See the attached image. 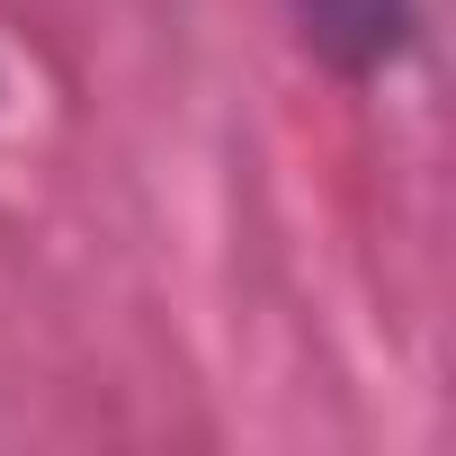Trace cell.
Wrapping results in <instances>:
<instances>
[{
  "instance_id": "6da1fadb",
  "label": "cell",
  "mask_w": 456,
  "mask_h": 456,
  "mask_svg": "<svg viewBox=\"0 0 456 456\" xmlns=\"http://www.w3.org/2000/svg\"><path fill=\"white\" fill-rule=\"evenodd\" d=\"M305 54L340 81H385L420 45V0H287Z\"/></svg>"
}]
</instances>
